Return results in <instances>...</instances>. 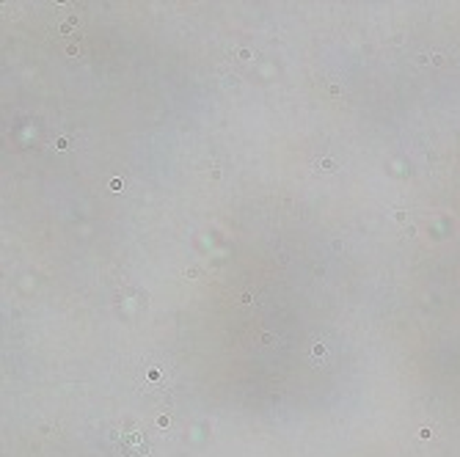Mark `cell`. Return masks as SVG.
<instances>
[{"mask_svg":"<svg viewBox=\"0 0 460 457\" xmlns=\"http://www.w3.org/2000/svg\"><path fill=\"white\" fill-rule=\"evenodd\" d=\"M119 449L124 452V457H144L149 454V438L138 427H124L119 435Z\"/></svg>","mask_w":460,"mask_h":457,"instance_id":"obj_1","label":"cell"},{"mask_svg":"<svg viewBox=\"0 0 460 457\" xmlns=\"http://www.w3.org/2000/svg\"><path fill=\"white\" fill-rule=\"evenodd\" d=\"M77 25H80L77 14H69V17L58 25V33H61V36H72V33L77 31Z\"/></svg>","mask_w":460,"mask_h":457,"instance_id":"obj_2","label":"cell"},{"mask_svg":"<svg viewBox=\"0 0 460 457\" xmlns=\"http://www.w3.org/2000/svg\"><path fill=\"white\" fill-rule=\"evenodd\" d=\"M317 169L325 171V174H331V171H337V163L328 160V157H323V160H317Z\"/></svg>","mask_w":460,"mask_h":457,"instance_id":"obj_3","label":"cell"},{"mask_svg":"<svg viewBox=\"0 0 460 457\" xmlns=\"http://www.w3.org/2000/svg\"><path fill=\"white\" fill-rule=\"evenodd\" d=\"M325 350H328V347H325L323 342H314V347H312V356H314V364H317V366H320V358L325 356Z\"/></svg>","mask_w":460,"mask_h":457,"instance_id":"obj_4","label":"cell"},{"mask_svg":"<svg viewBox=\"0 0 460 457\" xmlns=\"http://www.w3.org/2000/svg\"><path fill=\"white\" fill-rule=\"evenodd\" d=\"M257 342H262V345H273V342H279V337H276V334H260V337H257Z\"/></svg>","mask_w":460,"mask_h":457,"instance_id":"obj_5","label":"cell"},{"mask_svg":"<svg viewBox=\"0 0 460 457\" xmlns=\"http://www.w3.org/2000/svg\"><path fill=\"white\" fill-rule=\"evenodd\" d=\"M56 149H58V152H66V149H69V138H64V136L56 138Z\"/></svg>","mask_w":460,"mask_h":457,"instance_id":"obj_6","label":"cell"},{"mask_svg":"<svg viewBox=\"0 0 460 457\" xmlns=\"http://www.w3.org/2000/svg\"><path fill=\"white\" fill-rule=\"evenodd\" d=\"M185 276H188V278H199V276H201V270H199V268H188V270H185Z\"/></svg>","mask_w":460,"mask_h":457,"instance_id":"obj_7","label":"cell"},{"mask_svg":"<svg viewBox=\"0 0 460 457\" xmlns=\"http://www.w3.org/2000/svg\"><path fill=\"white\" fill-rule=\"evenodd\" d=\"M430 61H433L436 66H441V64H444V56H441V53H433V56H430Z\"/></svg>","mask_w":460,"mask_h":457,"instance_id":"obj_8","label":"cell"},{"mask_svg":"<svg viewBox=\"0 0 460 457\" xmlns=\"http://www.w3.org/2000/svg\"><path fill=\"white\" fill-rule=\"evenodd\" d=\"M237 56H240L243 61H248V58H251V53H248V50H237Z\"/></svg>","mask_w":460,"mask_h":457,"instance_id":"obj_9","label":"cell"}]
</instances>
